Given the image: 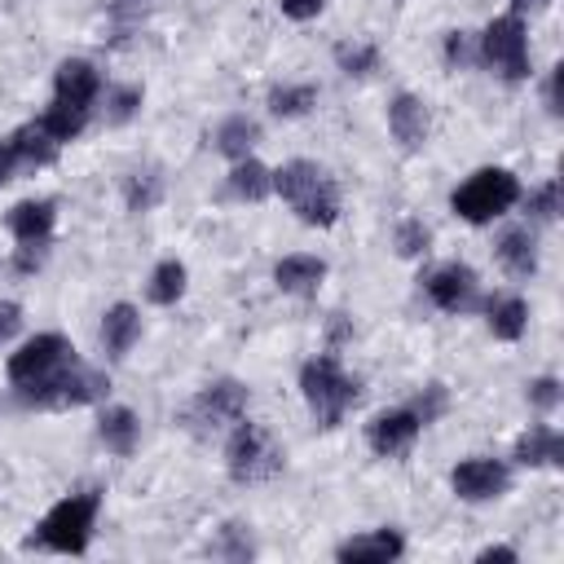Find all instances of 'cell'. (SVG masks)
I'll return each mask as SVG.
<instances>
[{"label": "cell", "mask_w": 564, "mask_h": 564, "mask_svg": "<svg viewBox=\"0 0 564 564\" xmlns=\"http://www.w3.org/2000/svg\"><path fill=\"white\" fill-rule=\"evenodd\" d=\"M273 189L291 203V212L304 220V225H317V229H330L339 220V189L335 181L326 176V167L308 163V159H291L273 172Z\"/></svg>", "instance_id": "1"}, {"label": "cell", "mask_w": 564, "mask_h": 564, "mask_svg": "<svg viewBox=\"0 0 564 564\" xmlns=\"http://www.w3.org/2000/svg\"><path fill=\"white\" fill-rule=\"evenodd\" d=\"M300 392H304L313 419H317L322 427H335V423L357 405L361 383L339 366L335 352H317V357L304 361V370H300Z\"/></svg>", "instance_id": "2"}, {"label": "cell", "mask_w": 564, "mask_h": 564, "mask_svg": "<svg viewBox=\"0 0 564 564\" xmlns=\"http://www.w3.org/2000/svg\"><path fill=\"white\" fill-rule=\"evenodd\" d=\"M97 494H70L62 498L57 507H48V516L40 520V529L31 533V546H44V551H62V555H79L93 538V524H97Z\"/></svg>", "instance_id": "3"}, {"label": "cell", "mask_w": 564, "mask_h": 564, "mask_svg": "<svg viewBox=\"0 0 564 564\" xmlns=\"http://www.w3.org/2000/svg\"><path fill=\"white\" fill-rule=\"evenodd\" d=\"M520 198V181L507 172V167H480L471 172L454 194H449V207L467 220V225H485L502 212H511Z\"/></svg>", "instance_id": "4"}, {"label": "cell", "mask_w": 564, "mask_h": 564, "mask_svg": "<svg viewBox=\"0 0 564 564\" xmlns=\"http://www.w3.org/2000/svg\"><path fill=\"white\" fill-rule=\"evenodd\" d=\"M106 388H110V383H106L101 370H93V366H84L79 357H70L62 370H53L48 379L26 383V388H18V392H22L26 405H40V410H75V405L97 401Z\"/></svg>", "instance_id": "5"}, {"label": "cell", "mask_w": 564, "mask_h": 564, "mask_svg": "<svg viewBox=\"0 0 564 564\" xmlns=\"http://www.w3.org/2000/svg\"><path fill=\"white\" fill-rule=\"evenodd\" d=\"M480 62L494 66L507 84L529 79V35H524V18L520 13H502L485 26L480 35Z\"/></svg>", "instance_id": "6"}, {"label": "cell", "mask_w": 564, "mask_h": 564, "mask_svg": "<svg viewBox=\"0 0 564 564\" xmlns=\"http://www.w3.org/2000/svg\"><path fill=\"white\" fill-rule=\"evenodd\" d=\"M225 467L238 485H256V480H269L282 467V454H278V445L269 441V432L260 423H238L229 445H225Z\"/></svg>", "instance_id": "7"}, {"label": "cell", "mask_w": 564, "mask_h": 564, "mask_svg": "<svg viewBox=\"0 0 564 564\" xmlns=\"http://www.w3.org/2000/svg\"><path fill=\"white\" fill-rule=\"evenodd\" d=\"M70 357H75L70 339H66V335H57V330H44V335L26 339V344L9 357V383H13V388L40 383V379H48L53 370H62Z\"/></svg>", "instance_id": "8"}, {"label": "cell", "mask_w": 564, "mask_h": 564, "mask_svg": "<svg viewBox=\"0 0 564 564\" xmlns=\"http://www.w3.org/2000/svg\"><path fill=\"white\" fill-rule=\"evenodd\" d=\"M242 414H247V383H238V379H216V383H207V388L189 401V410H185V419H189L194 432H216V427H225V423H238Z\"/></svg>", "instance_id": "9"}, {"label": "cell", "mask_w": 564, "mask_h": 564, "mask_svg": "<svg viewBox=\"0 0 564 564\" xmlns=\"http://www.w3.org/2000/svg\"><path fill=\"white\" fill-rule=\"evenodd\" d=\"M449 485H454V494H458L463 502H489V498L507 494L511 471H507V463H498V458H463V463L449 471Z\"/></svg>", "instance_id": "10"}, {"label": "cell", "mask_w": 564, "mask_h": 564, "mask_svg": "<svg viewBox=\"0 0 564 564\" xmlns=\"http://www.w3.org/2000/svg\"><path fill=\"white\" fill-rule=\"evenodd\" d=\"M419 432H423V423H419V414H414L410 405H401V410H383V414H375V419L366 423V441H370V449L383 454V458L405 454V449L414 445Z\"/></svg>", "instance_id": "11"}, {"label": "cell", "mask_w": 564, "mask_h": 564, "mask_svg": "<svg viewBox=\"0 0 564 564\" xmlns=\"http://www.w3.org/2000/svg\"><path fill=\"white\" fill-rule=\"evenodd\" d=\"M423 291H427V300L436 304V308H445V313H458V308H467L471 304V295H476V273L467 269V264H441V269H432L427 278H423Z\"/></svg>", "instance_id": "12"}, {"label": "cell", "mask_w": 564, "mask_h": 564, "mask_svg": "<svg viewBox=\"0 0 564 564\" xmlns=\"http://www.w3.org/2000/svg\"><path fill=\"white\" fill-rule=\"evenodd\" d=\"M405 551V538L397 529H370V533H357L348 542L335 546V560L344 564H388Z\"/></svg>", "instance_id": "13"}, {"label": "cell", "mask_w": 564, "mask_h": 564, "mask_svg": "<svg viewBox=\"0 0 564 564\" xmlns=\"http://www.w3.org/2000/svg\"><path fill=\"white\" fill-rule=\"evenodd\" d=\"M53 220H57V207H53L48 198H22V203H13L9 216H4V225H9V234H13L18 242H48Z\"/></svg>", "instance_id": "14"}, {"label": "cell", "mask_w": 564, "mask_h": 564, "mask_svg": "<svg viewBox=\"0 0 564 564\" xmlns=\"http://www.w3.org/2000/svg\"><path fill=\"white\" fill-rule=\"evenodd\" d=\"M97 93H101V75H97L93 62H84V57H66V62L57 66V75H53V97L93 106Z\"/></svg>", "instance_id": "15"}, {"label": "cell", "mask_w": 564, "mask_h": 564, "mask_svg": "<svg viewBox=\"0 0 564 564\" xmlns=\"http://www.w3.org/2000/svg\"><path fill=\"white\" fill-rule=\"evenodd\" d=\"M388 128L405 150H419L427 141V106L414 93H397L388 106Z\"/></svg>", "instance_id": "16"}, {"label": "cell", "mask_w": 564, "mask_h": 564, "mask_svg": "<svg viewBox=\"0 0 564 564\" xmlns=\"http://www.w3.org/2000/svg\"><path fill=\"white\" fill-rule=\"evenodd\" d=\"M322 278H326V260H317V256H282L273 264V282L286 295H317Z\"/></svg>", "instance_id": "17"}, {"label": "cell", "mask_w": 564, "mask_h": 564, "mask_svg": "<svg viewBox=\"0 0 564 564\" xmlns=\"http://www.w3.org/2000/svg\"><path fill=\"white\" fill-rule=\"evenodd\" d=\"M141 335V313L132 304H110L106 317H101V344H106V357L110 361H123L128 348L137 344Z\"/></svg>", "instance_id": "18"}, {"label": "cell", "mask_w": 564, "mask_h": 564, "mask_svg": "<svg viewBox=\"0 0 564 564\" xmlns=\"http://www.w3.org/2000/svg\"><path fill=\"white\" fill-rule=\"evenodd\" d=\"M97 436L110 454H132L137 449V436H141V419L128 410V405H106L101 419H97Z\"/></svg>", "instance_id": "19"}, {"label": "cell", "mask_w": 564, "mask_h": 564, "mask_svg": "<svg viewBox=\"0 0 564 564\" xmlns=\"http://www.w3.org/2000/svg\"><path fill=\"white\" fill-rule=\"evenodd\" d=\"M516 463L542 467V463H564V436L546 423H533L529 432L516 436Z\"/></svg>", "instance_id": "20"}, {"label": "cell", "mask_w": 564, "mask_h": 564, "mask_svg": "<svg viewBox=\"0 0 564 564\" xmlns=\"http://www.w3.org/2000/svg\"><path fill=\"white\" fill-rule=\"evenodd\" d=\"M260 141V123L256 119H247V115H229L220 128H216V137H212V145H216V154H225V159H247L251 154V145Z\"/></svg>", "instance_id": "21"}, {"label": "cell", "mask_w": 564, "mask_h": 564, "mask_svg": "<svg viewBox=\"0 0 564 564\" xmlns=\"http://www.w3.org/2000/svg\"><path fill=\"white\" fill-rule=\"evenodd\" d=\"M9 145H13V154H18L22 167H44V163L57 159V141L44 132L40 119H35V123H22V128L9 137Z\"/></svg>", "instance_id": "22"}, {"label": "cell", "mask_w": 564, "mask_h": 564, "mask_svg": "<svg viewBox=\"0 0 564 564\" xmlns=\"http://www.w3.org/2000/svg\"><path fill=\"white\" fill-rule=\"evenodd\" d=\"M498 264L511 273V278H529L538 269V242L529 229H507L498 238Z\"/></svg>", "instance_id": "23"}, {"label": "cell", "mask_w": 564, "mask_h": 564, "mask_svg": "<svg viewBox=\"0 0 564 564\" xmlns=\"http://www.w3.org/2000/svg\"><path fill=\"white\" fill-rule=\"evenodd\" d=\"M229 194L234 198H247V203H260V198H269L273 194V172L260 163V159H238L234 163V172H229Z\"/></svg>", "instance_id": "24"}, {"label": "cell", "mask_w": 564, "mask_h": 564, "mask_svg": "<svg viewBox=\"0 0 564 564\" xmlns=\"http://www.w3.org/2000/svg\"><path fill=\"white\" fill-rule=\"evenodd\" d=\"M88 110H93V106H79V101H62V97H53V106L40 115V123H44V132L62 145V141H75V137L84 132Z\"/></svg>", "instance_id": "25"}, {"label": "cell", "mask_w": 564, "mask_h": 564, "mask_svg": "<svg viewBox=\"0 0 564 564\" xmlns=\"http://www.w3.org/2000/svg\"><path fill=\"white\" fill-rule=\"evenodd\" d=\"M524 326H529V304L520 300V295H502V300H494L489 304V330H494V339H520L524 335Z\"/></svg>", "instance_id": "26"}, {"label": "cell", "mask_w": 564, "mask_h": 564, "mask_svg": "<svg viewBox=\"0 0 564 564\" xmlns=\"http://www.w3.org/2000/svg\"><path fill=\"white\" fill-rule=\"evenodd\" d=\"M185 295V264L181 260H159L154 264V273H150V282H145V300L150 304H176Z\"/></svg>", "instance_id": "27"}, {"label": "cell", "mask_w": 564, "mask_h": 564, "mask_svg": "<svg viewBox=\"0 0 564 564\" xmlns=\"http://www.w3.org/2000/svg\"><path fill=\"white\" fill-rule=\"evenodd\" d=\"M123 198H128V212H154L159 207V198H163V176L154 172V167H145V172H132L128 176V185H123Z\"/></svg>", "instance_id": "28"}, {"label": "cell", "mask_w": 564, "mask_h": 564, "mask_svg": "<svg viewBox=\"0 0 564 564\" xmlns=\"http://www.w3.org/2000/svg\"><path fill=\"white\" fill-rule=\"evenodd\" d=\"M308 106H317V88H313V84H282V88L269 93V110H273L278 119H295V115H304Z\"/></svg>", "instance_id": "29"}, {"label": "cell", "mask_w": 564, "mask_h": 564, "mask_svg": "<svg viewBox=\"0 0 564 564\" xmlns=\"http://www.w3.org/2000/svg\"><path fill=\"white\" fill-rule=\"evenodd\" d=\"M335 62L344 75H370L379 66V48L375 44H339L335 48Z\"/></svg>", "instance_id": "30"}, {"label": "cell", "mask_w": 564, "mask_h": 564, "mask_svg": "<svg viewBox=\"0 0 564 564\" xmlns=\"http://www.w3.org/2000/svg\"><path fill=\"white\" fill-rule=\"evenodd\" d=\"M137 110H141V88L137 84L106 93V123H128Z\"/></svg>", "instance_id": "31"}, {"label": "cell", "mask_w": 564, "mask_h": 564, "mask_svg": "<svg viewBox=\"0 0 564 564\" xmlns=\"http://www.w3.org/2000/svg\"><path fill=\"white\" fill-rule=\"evenodd\" d=\"M392 242H397V256L414 260V256H427V242H432V234H427V225H423V220H401Z\"/></svg>", "instance_id": "32"}, {"label": "cell", "mask_w": 564, "mask_h": 564, "mask_svg": "<svg viewBox=\"0 0 564 564\" xmlns=\"http://www.w3.org/2000/svg\"><path fill=\"white\" fill-rule=\"evenodd\" d=\"M524 397H529V405L538 410V414H551L555 405H560V379L555 375H542V379H529V388H524Z\"/></svg>", "instance_id": "33"}, {"label": "cell", "mask_w": 564, "mask_h": 564, "mask_svg": "<svg viewBox=\"0 0 564 564\" xmlns=\"http://www.w3.org/2000/svg\"><path fill=\"white\" fill-rule=\"evenodd\" d=\"M256 546H251V533L247 524H225L220 529V542H216V555H229V560H247Z\"/></svg>", "instance_id": "34"}, {"label": "cell", "mask_w": 564, "mask_h": 564, "mask_svg": "<svg viewBox=\"0 0 564 564\" xmlns=\"http://www.w3.org/2000/svg\"><path fill=\"white\" fill-rule=\"evenodd\" d=\"M529 216L533 220H555L560 216V181H546L542 189L529 194Z\"/></svg>", "instance_id": "35"}, {"label": "cell", "mask_w": 564, "mask_h": 564, "mask_svg": "<svg viewBox=\"0 0 564 564\" xmlns=\"http://www.w3.org/2000/svg\"><path fill=\"white\" fill-rule=\"evenodd\" d=\"M410 410H414V414H419V423L427 427L432 419H441V414H445V388H441V383H427V388L414 397V405H410Z\"/></svg>", "instance_id": "36"}, {"label": "cell", "mask_w": 564, "mask_h": 564, "mask_svg": "<svg viewBox=\"0 0 564 564\" xmlns=\"http://www.w3.org/2000/svg\"><path fill=\"white\" fill-rule=\"evenodd\" d=\"M44 256H48V242H22L18 256H13V269L18 273H35L44 264Z\"/></svg>", "instance_id": "37"}, {"label": "cell", "mask_w": 564, "mask_h": 564, "mask_svg": "<svg viewBox=\"0 0 564 564\" xmlns=\"http://www.w3.org/2000/svg\"><path fill=\"white\" fill-rule=\"evenodd\" d=\"M18 330H22V304L0 300V344H9Z\"/></svg>", "instance_id": "38"}, {"label": "cell", "mask_w": 564, "mask_h": 564, "mask_svg": "<svg viewBox=\"0 0 564 564\" xmlns=\"http://www.w3.org/2000/svg\"><path fill=\"white\" fill-rule=\"evenodd\" d=\"M278 4H282V13L291 22H308V18H317L326 9V0H278Z\"/></svg>", "instance_id": "39"}, {"label": "cell", "mask_w": 564, "mask_h": 564, "mask_svg": "<svg viewBox=\"0 0 564 564\" xmlns=\"http://www.w3.org/2000/svg\"><path fill=\"white\" fill-rule=\"evenodd\" d=\"M467 57H471L467 31H449V35H445V62H449V66H463Z\"/></svg>", "instance_id": "40"}, {"label": "cell", "mask_w": 564, "mask_h": 564, "mask_svg": "<svg viewBox=\"0 0 564 564\" xmlns=\"http://www.w3.org/2000/svg\"><path fill=\"white\" fill-rule=\"evenodd\" d=\"M560 79H564V66H551V75H546V110H551V115L564 110V106H560Z\"/></svg>", "instance_id": "41"}, {"label": "cell", "mask_w": 564, "mask_h": 564, "mask_svg": "<svg viewBox=\"0 0 564 564\" xmlns=\"http://www.w3.org/2000/svg\"><path fill=\"white\" fill-rule=\"evenodd\" d=\"M476 560H480V564H494V560H498V564H516L520 555H516V546H485Z\"/></svg>", "instance_id": "42"}, {"label": "cell", "mask_w": 564, "mask_h": 564, "mask_svg": "<svg viewBox=\"0 0 564 564\" xmlns=\"http://www.w3.org/2000/svg\"><path fill=\"white\" fill-rule=\"evenodd\" d=\"M22 163H18V154H13V145L9 141H0V185L4 181H13V172H18Z\"/></svg>", "instance_id": "43"}, {"label": "cell", "mask_w": 564, "mask_h": 564, "mask_svg": "<svg viewBox=\"0 0 564 564\" xmlns=\"http://www.w3.org/2000/svg\"><path fill=\"white\" fill-rule=\"evenodd\" d=\"M551 0H511V13H542Z\"/></svg>", "instance_id": "44"}]
</instances>
